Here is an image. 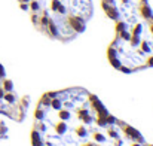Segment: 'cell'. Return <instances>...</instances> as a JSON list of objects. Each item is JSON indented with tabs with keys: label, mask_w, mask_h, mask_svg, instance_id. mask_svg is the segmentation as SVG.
I'll return each instance as SVG.
<instances>
[{
	"label": "cell",
	"mask_w": 153,
	"mask_h": 146,
	"mask_svg": "<svg viewBox=\"0 0 153 146\" xmlns=\"http://www.w3.org/2000/svg\"><path fill=\"white\" fill-rule=\"evenodd\" d=\"M113 116L95 94L80 87L49 91L39 100L33 146H107Z\"/></svg>",
	"instance_id": "obj_1"
},
{
	"label": "cell",
	"mask_w": 153,
	"mask_h": 146,
	"mask_svg": "<svg viewBox=\"0 0 153 146\" xmlns=\"http://www.w3.org/2000/svg\"><path fill=\"white\" fill-rule=\"evenodd\" d=\"M114 21V37L107 57L116 70L135 73L153 67V12L149 0H101Z\"/></svg>",
	"instance_id": "obj_2"
},
{
	"label": "cell",
	"mask_w": 153,
	"mask_h": 146,
	"mask_svg": "<svg viewBox=\"0 0 153 146\" xmlns=\"http://www.w3.org/2000/svg\"><path fill=\"white\" fill-rule=\"evenodd\" d=\"M34 28L62 43L74 40L94 15L92 0H16Z\"/></svg>",
	"instance_id": "obj_3"
},
{
	"label": "cell",
	"mask_w": 153,
	"mask_h": 146,
	"mask_svg": "<svg viewBox=\"0 0 153 146\" xmlns=\"http://www.w3.org/2000/svg\"><path fill=\"white\" fill-rule=\"evenodd\" d=\"M30 107V97L19 94L13 82L6 76L4 67L0 64V113L13 121H24Z\"/></svg>",
	"instance_id": "obj_4"
},
{
	"label": "cell",
	"mask_w": 153,
	"mask_h": 146,
	"mask_svg": "<svg viewBox=\"0 0 153 146\" xmlns=\"http://www.w3.org/2000/svg\"><path fill=\"white\" fill-rule=\"evenodd\" d=\"M107 146H153L150 145L138 130L131 127L129 124L114 118L111 124L110 140Z\"/></svg>",
	"instance_id": "obj_5"
}]
</instances>
